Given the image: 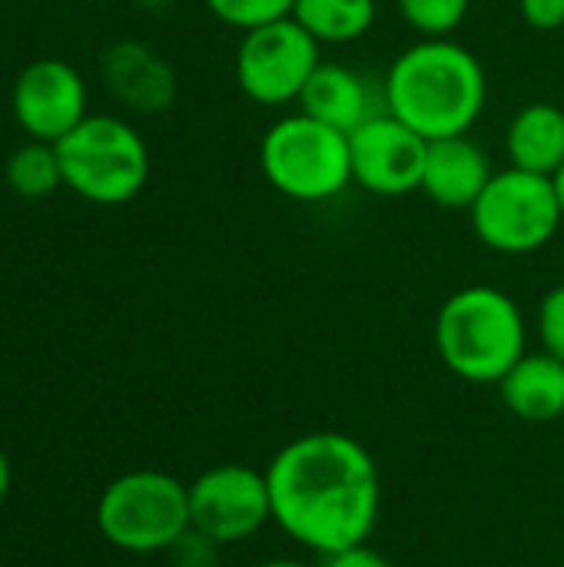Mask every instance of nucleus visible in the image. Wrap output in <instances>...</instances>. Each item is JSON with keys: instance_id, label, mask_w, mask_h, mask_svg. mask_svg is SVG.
Here are the masks:
<instances>
[{"instance_id": "nucleus-1", "label": "nucleus", "mask_w": 564, "mask_h": 567, "mask_svg": "<svg viewBox=\"0 0 564 567\" xmlns=\"http://www.w3.org/2000/svg\"><path fill=\"white\" fill-rule=\"evenodd\" d=\"M273 525L296 545L329 558L366 545L379 525L382 482L372 452L342 432L286 442L263 468Z\"/></svg>"}, {"instance_id": "nucleus-2", "label": "nucleus", "mask_w": 564, "mask_h": 567, "mask_svg": "<svg viewBox=\"0 0 564 567\" xmlns=\"http://www.w3.org/2000/svg\"><path fill=\"white\" fill-rule=\"evenodd\" d=\"M382 100L396 120L432 143L472 133L489 103V76L465 43L419 37L392 60L382 80Z\"/></svg>"}, {"instance_id": "nucleus-3", "label": "nucleus", "mask_w": 564, "mask_h": 567, "mask_svg": "<svg viewBox=\"0 0 564 567\" xmlns=\"http://www.w3.org/2000/svg\"><path fill=\"white\" fill-rule=\"evenodd\" d=\"M435 352L452 375L472 385H499L529 352L525 312L495 286H465L435 316Z\"/></svg>"}, {"instance_id": "nucleus-4", "label": "nucleus", "mask_w": 564, "mask_h": 567, "mask_svg": "<svg viewBox=\"0 0 564 567\" xmlns=\"http://www.w3.org/2000/svg\"><path fill=\"white\" fill-rule=\"evenodd\" d=\"M259 169L293 203H329L352 186L349 133L302 110L286 113L259 140Z\"/></svg>"}, {"instance_id": "nucleus-5", "label": "nucleus", "mask_w": 564, "mask_h": 567, "mask_svg": "<svg viewBox=\"0 0 564 567\" xmlns=\"http://www.w3.org/2000/svg\"><path fill=\"white\" fill-rule=\"evenodd\" d=\"M53 146L63 186L86 203L123 206L136 199L150 179V146L123 116L90 113Z\"/></svg>"}, {"instance_id": "nucleus-6", "label": "nucleus", "mask_w": 564, "mask_h": 567, "mask_svg": "<svg viewBox=\"0 0 564 567\" xmlns=\"http://www.w3.org/2000/svg\"><path fill=\"white\" fill-rule=\"evenodd\" d=\"M96 528L126 555L170 551L193 528L189 485L156 468L126 472L100 492Z\"/></svg>"}, {"instance_id": "nucleus-7", "label": "nucleus", "mask_w": 564, "mask_h": 567, "mask_svg": "<svg viewBox=\"0 0 564 567\" xmlns=\"http://www.w3.org/2000/svg\"><path fill=\"white\" fill-rule=\"evenodd\" d=\"M469 219L485 249L499 256H532L558 236L564 213L552 176L509 166L489 179Z\"/></svg>"}, {"instance_id": "nucleus-8", "label": "nucleus", "mask_w": 564, "mask_h": 567, "mask_svg": "<svg viewBox=\"0 0 564 567\" xmlns=\"http://www.w3.org/2000/svg\"><path fill=\"white\" fill-rule=\"evenodd\" d=\"M319 50L322 47L293 17L253 27L236 47V83L256 106L299 103L309 76L322 63Z\"/></svg>"}, {"instance_id": "nucleus-9", "label": "nucleus", "mask_w": 564, "mask_h": 567, "mask_svg": "<svg viewBox=\"0 0 564 567\" xmlns=\"http://www.w3.org/2000/svg\"><path fill=\"white\" fill-rule=\"evenodd\" d=\"M273 522L266 472L249 465H213L189 482V525L219 548L259 535Z\"/></svg>"}, {"instance_id": "nucleus-10", "label": "nucleus", "mask_w": 564, "mask_h": 567, "mask_svg": "<svg viewBox=\"0 0 564 567\" xmlns=\"http://www.w3.org/2000/svg\"><path fill=\"white\" fill-rule=\"evenodd\" d=\"M425 153L429 140H422L412 126L382 110L349 133L352 186L386 199L419 193Z\"/></svg>"}, {"instance_id": "nucleus-11", "label": "nucleus", "mask_w": 564, "mask_h": 567, "mask_svg": "<svg viewBox=\"0 0 564 567\" xmlns=\"http://www.w3.org/2000/svg\"><path fill=\"white\" fill-rule=\"evenodd\" d=\"M17 126L40 143L63 140L86 113V83L76 66L57 56L33 60L20 70L10 93Z\"/></svg>"}, {"instance_id": "nucleus-12", "label": "nucleus", "mask_w": 564, "mask_h": 567, "mask_svg": "<svg viewBox=\"0 0 564 567\" xmlns=\"http://www.w3.org/2000/svg\"><path fill=\"white\" fill-rule=\"evenodd\" d=\"M100 73L110 96L133 113H163L176 100V70L143 40H120L106 47Z\"/></svg>"}, {"instance_id": "nucleus-13", "label": "nucleus", "mask_w": 564, "mask_h": 567, "mask_svg": "<svg viewBox=\"0 0 564 567\" xmlns=\"http://www.w3.org/2000/svg\"><path fill=\"white\" fill-rule=\"evenodd\" d=\"M492 176H495V169H492L489 153L469 133L445 136V140L429 143L419 193H425L442 209L469 213Z\"/></svg>"}, {"instance_id": "nucleus-14", "label": "nucleus", "mask_w": 564, "mask_h": 567, "mask_svg": "<svg viewBox=\"0 0 564 567\" xmlns=\"http://www.w3.org/2000/svg\"><path fill=\"white\" fill-rule=\"evenodd\" d=\"M299 110L342 133H352L356 126L382 113L386 100H382V90L376 93L372 80L362 70L349 63L322 60L299 96Z\"/></svg>"}, {"instance_id": "nucleus-15", "label": "nucleus", "mask_w": 564, "mask_h": 567, "mask_svg": "<svg viewBox=\"0 0 564 567\" xmlns=\"http://www.w3.org/2000/svg\"><path fill=\"white\" fill-rule=\"evenodd\" d=\"M505 409L522 422H555L564 415V362L552 352H525L499 382Z\"/></svg>"}, {"instance_id": "nucleus-16", "label": "nucleus", "mask_w": 564, "mask_h": 567, "mask_svg": "<svg viewBox=\"0 0 564 567\" xmlns=\"http://www.w3.org/2000/svg\"><path fill=\"white\" fill-rule=\"evenodd\" d=\"M505 153L509 166L555 176L564 163V110L539 100L525 103L505 130Z\"/></svg>"}, {"instance_id": "nucleus-17", "label": "nucleus", "mask_w": 564, "mask_h": 567, "mask_svg": "<svg viewBox=\"0 0 564 567\" xmlns=\"http://www.w3.org/2000/svg\"><path fill=\"white\" fill-rule=\"evenodd\" d=\"M379 17V0H296L293 20L319 43L342 47L362 40Z\"/></svg>"}, {"instance_id": "nucleus-18", "label": "nucleus", "mask_w": 564, "mask_h": 567, "mask_svg": "<svg viewBox=\"0 0 564 567\" xmlns=\"http://www.w3.org/2000/svg\"><path fill=\"white\" fill-rule=\"evenodd\" d=\"M3 179L10 186V193H17L23 199L53 196L63 186V169H60L57 146L53 143H40V140H30V143L17 146L7 156Z\"/></svg>"}, {"instance_id": "nucleus-19", "label": "nucleus", "mask_w": 564, "mask_h": 567, "mask_svg": "<svg viewBox=\"0 0 564 567\" xmlns=\"http://www.w3.org/2000/svg\"><path fill=\"white\" fill-rule=\"evenodd\" d=\"M396 7L419 37H452L465 23L472 0H396Z\"/></svg>"}, {"instance_id": "nucleus-20", "label": "nucleus", "mask_w": 564, "mask_h": 567, "mask_svg": "<svg viewBox=\"0 0 564 567\" xmlns=\"http://www.w3.org/2000/svg\"><path fill=\"white\" fill-rule=\"evenodd\" d=\"M203 7L226 27L246 33L253 27L293 17L296 0H203Z\"/></svg>"}, {"instance_id": "nucleus-21", "label": "nucleus", "mask_w": 564, "mask_h": 567, "mask_svg": "<svg viewBox=\"0 0 564 567\" xmlns=\"http://www.w3.org/2000/svg\"><path fill=\"white\" fill-rule=\"evenodd\" d=\"M535 326H539L542 349L564 362V282L545 292V299L539 302Z\"/></svg>"}, {"instance_id": "nucleus-22", "label": "nucleus", "mask_w": 564, "mask_h": 567, "mask_svg": "<svg viewBox=\"0 0 564 567\" xmlns=\"http://www.w3.org/2000/svg\"><path fill=\"white\" fill-rule=\"evenodd\" d=\"M176 567H216L219 561V545L209 542L206 535H199L196 528H189L173 548H170Z\"/></svg>"}, {"instance_id": "nucleus-23", "label": "nucleus", "mask_w": 564, "mask_h": 567, "mask_svg": "<svg viewBox=\"0 0 564 567\" xmlns=\"http://www.w3.org/2000/svg\"><path fill=\"white\" fill-rule=\"evenodd\" d=\"M519 13L539 33H555L564 27V0H519Z\"/></svg>"}, {"instance_id": "nucleus-24", "label": "nucleus", "mask_w": 564, "mask_h": 567, "mask_svg": "<svg viewBox=\"0 0 564 567\" xmlns=\"http://www.w3.org/2000/svg\"><path fill=\"white\" fill-rule=\"evenodd\" d=\"M322 567H392L376 548H369V542L366 545H356V548H346V551H336V555H329Z\"/></svg>"}, {"instance_id": "nucleus-25", "label": "nucleus", "mask_w": 564, "mask_h": 567, "mask_svg": "<svg viewBox=\"0 0 564 567\" xmlns=\"http://www.w3.org/2000/svg\"><path fill=\"white\" fill-rule=\"evenodd\" d=\"M7 492H10V462H7V455L0 452V508H3V502H7Z\"/></svg>"}, {"instance_id": "nucleus-26", "label": "nucleus", "mask_w": 564, "mask_h": 567, "mask_svg": "<svg viewBox=\"0 0 564 567\" xmlns=\"http://www.w3.org/2000/svg\"><path fill=\"white\" fill-rule=\"evenodd\" d=\"M256 567H312V565L296 561V558H273V561H263V565H256Z\"/></svg>"}, {"instance_id": "nucleus-27", "label": "nucleus", "mask_w": 564, "mask_h": 567, "mask_svg": "<svg viewBox=\"0 0 564 567\" xmlns=\"http://www.w3.org/2000/svg\"><path fill=\"white\" fill-rule=\"evenodd\" d=\"M552 183H555V193H558V203H562V213H564V163H562V169L552 176Z\"/></svg>"}]
</instances>
